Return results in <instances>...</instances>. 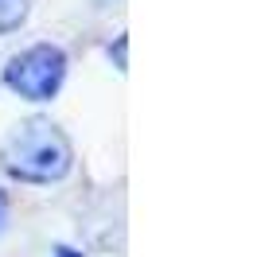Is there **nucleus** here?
I'll return each instance as SVG.
<instances>
[{
    "label": "nucleus",
    "instance_id": "nucleus-1",
    "mask_svg": "<svg viewBox=\"0 0 257 257\" xmlns=\"http://www.w3.org/2000/svg\"><path fill=\"white\" fill-rule=\"evenodd\" d=\"M0 168L20 183L51 187L70 176L74 145L51 117H28L4 133L0 141Z\"/></svg>",
    "mask_w": 257,
    "mask_h": 257
},
{
    "label": "nucleus",
    "instance_id": "nucleus-2",
    "mask_svg": "<svg viewBox=\"0 0 257 257\" xmlns=\"http://www.w3.org/2000/svg\"><path fill=\"white\" fill-rule=\"evenodd\" d=\"M66 70H70V59L59 43H32L4 63V86L16 97L39 105V101H51L63 90Z\"/></svg>",
    "mask_w": 257,
    "mask_h": 257
},
{
    "label": "nucleus",
    "instance_id": "nucleus-3",
    "mask_svg": "<svg viewBox=\"0 0 257 257\" xmlns=\"http://www.w3.org/2000/svg\"><path fill=\"white\" fill-rule=\"evenodd\" d=\"M28 12H32V0H0V35L20 32Z\"/></svg>",
    "mask_w": 257,
    "mask_h": 257
},
{
    "label": "nucleus",
    "instance_id": "nucleus-4",
    "mask_svg": "<svg viewBox=\"0 0 257 257\" xmlns=\"http://www.w3.org/2000/svg\"><path fill=\"white\" fill-rule=\"evenodd\" d=\"M4 226H8V195L0 191V234H4Z\"/></svg>",
    "mask_w": 257,
    "mask_h": 257
}]
</instances>
